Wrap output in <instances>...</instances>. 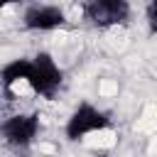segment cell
Listing matches in <instances>:
<instances>
[{
	"mask_svg": "<svg viewBox=\"0 0 157 157\" xmlns=\"http://www.w3.org/2000/svg\"><path fill=\"white\" fill-rule=\"evenodd\" d=\"M110 128V115L105 110H101L98 105L88 103V101H81L71 115L66 118V125H64V135L66 140L71 142H78L88 135H96V132H103Z\"/></svg>",
	"mask_w": 157,
	"mask_h": 157,
	"instance_id": "7a4b0ae2",
	"label": "cell"
},
{
	"mask_svg": "<svg viewBox=\"0 0 157 157\" xmlns=\"http://www.w3.org/2000/svg\"><path fill=\"white\" fill-rule=\"evenodd\" d=\"M83 20L98 29L123 27L132 17V5L128 0H83L81 2Z\"/></svg>",
	"mask_w": 157,
	"mask_h": 157,
	"instance_id": "3957f363",
	"label": "cell"
},
{
	"mask_svg": "<svg viewBox=\"0 0 157 157\" xmlns=\"http://www.w3.org/2000/svg\"><path fill=\"white\" fill-rule=\"evenodd\" d=\"M64 83V71L49 52H37L29 59V91L39 98L52 101Z\"/></svg>",
	"mask_w": 157,
	"mask_h": 157,
	"instance_id": "6da1fadb",
	"label": "cell"
},
{
	"mask_svg": "<svg viewBox=\"0 0 157 157\" xmlns=\"http://www.w3.org/2000/svg\"><path fill=\"white\" fill-rule=\"evenodd\" d=\"M0 88L7 96H22L29 91V59H12L0 69Z\"/></svg>",
	"mask_w": 157,
	"mask_h": 157,
	"instance_id": "8992f818",
	"label": "cell"
},
{
	"mask_svg": "<svg viewBox=\"0 0 157 157\" xmlns=\"http://www.w3.org/2000/svg\"><path fill=\"white\" fill-rule=\"evenodd\" d=\"M17 2H25V0H0V10L2 7H10V5H17Z\"/></svg>",
	"mask_w": 157,
	"mask_h": 157,
	"instance_id": "52a82bcc",
	"label": "cell"
},
{
	"mask_svg": "<svg viewBox=\"0 0 157 157\" xmlns=\"http://www.w3.org/2000/svg\"><path fill=\"white\" fill-rule=\"evenodd\" d=\"M39 128H42L39 113H12L0 123V137L5 145L15 150H27L34 145Z\"/></svg>",
	"mask_w": 157,
	"mask_h": 157,
	"instance_id": "277c9868",
	"label": "cell"
},
{
	"mask_svg": "<svg viewBox=\"0 0 157 157\" xmlns=\"http://www.w3.org/2000/svg\"><path fill=\"white\" fill-rule=\"evenodd\" d=\"M66 25V12L59 5H29L22 15V27L29 32H54Z\"/></svg>",
	"mask_w": 157,
	"mask_h": 157,
	"instance_id": "5b68a950",
	"label": "cell"
}]
</instances>
